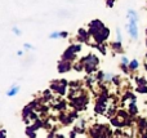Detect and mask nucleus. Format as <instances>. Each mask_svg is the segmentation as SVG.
Listing matches in <instances>:
<instances>
[{"label": "nucleus", "instance_id": "f257e3e1", "mask_svg": "<svg viewBox=\"0 0 147 138\" xmlns=\"http://www.w3.org/2000/svg\"><path fill=\"white\" fill-rule=\"evenodd\" d=\"M89 30H90V35L94 38L97 43H103L110 35V31L101 21H92L89 25Z\"/></svg>", "mask_w": 147, "mask_h": 138}, {"label": "nucleus", "instance_id": "f03ea898", "mask_svg": "<svg viewBox=\"0 0 147 138\" xmlns=\"http://www.w3.org/2000/svg\"><path fill=\"white\" fill-rule=\"evenodd\" d=\"M128 32L129 35L132 36L133 39H138V15H137V12L133 9H129L128 10Z\"/></svg>", "mask_w": 147, "mask_h": 138}, {"label": "nucleus", "instance_id": "7ed1b4c3", "mask_svg": "<svg viewBox=\"0 0 147 138\" xmlns=\"http://www.w3.org/2000/svg\"><path fill=\"white\" fill-rule=\"evenodd\" d=\"M83 62H84V67H85V70L88 72H92L97 67V65H98V59H97V57L93 56V54L85 57Z\"/></svg>", "mask_w": 147, "mask_h": 138}, {"label": "nucleus", "instance_id": "20e7f679", "mask_svg": "<svg viewBox=\"0 0 147 138\" xmlns=\"http://www.w3.org/2000/svg\"><path fill=\"white\" fill-rule=\"evenodd\" d=\"M79 50H80V45H71L66 52H65L63 59H65V61H70V59H72L74 57H75V54L78 53Z\"/></svg>", "mask_w": 147, "mask_h": 138}, {"label": "nucleus", "instance_id": "39448f33", "mask_svg": "<svg viewBox=\"0 0 147 138\" xmlns=\"http://www.w3.org/2000/svg\"><path fill=\"white\" fill-rule=\"evenodd\" d=\"M70 69H71V65H70V62H66L65 59L62 62H59V66H58V71L59 72H66V71H69Z\"/></svg>", "mask_w": 147, "mask_h": 138}, {"label": "nucleus", "instance_id": "423d86ee", "mask_svg": "<svg viewBox=\"0 0 147 138\" xmlns=\"http://www.w3.org/2000/svg\"><path fill=\"white\" fill-rule=\"evenodd\" d=\"M18 92H20V87H18V85H12V87H10V89L8 90L7 94L9 96V97H14Z\"/></svg>", "mask_w": 147, "mask_h": 138}, {"label": "nucleus", "instance_id": "0eeeda50", "mask_svg": "<svg viewBox=\"0 0 147 138\" xmlns=\"http://www.w3.org/2000/svg\"><path fill=\"white\" fill-rule=\"evenodd\" d=\"M129 69L130 70H137L138 69V61H137V59H133V61H130Z\"/></svg>", "mask_w": 147, "mask_h": 138}, {"label": "nucleus", "instance_id": "6e6552de", "mask_svg": "<svg viewBox=\"0 0 147 138\" xmlns=\"http://www.w3.org/2000/svg\"><path fill=\"white\" fill-rule=\"evenodd\" d=\"M58 38H62V32H53V34H51V39H58Z\"/></svg>", "mask_w": 147, "mask_h": 138}, {"label": "nucleus", "instance_id": "1a4fd4ad", "mask_svg": "<svg viewBox=\"0 0 147 138\" xmlns=\"http://www.w3.org/2000/svg\"><path fill=\"white\" fill-rule=\"evenodd\" d=\"M121 62H123V65H125V66H127V65L129 66V63H130L129 59H128L127 57H121Z\"/></svg>", "mask_w": 147, "mask_h": 138}, {"label": "nucleus", "instance_id": "9d476101", "mask_svg": "<svg viewBox=\"0 0 147 138\" xmlns=\"http://www.w3.org/2000/svg\"><path fill=\"white\" fill-rule=\"evenodd\" d=\"M114 1H115V0H107V7L111 8L112 5H114Z\"/></svg>", "mask_w": 147, "mask_h": 138}, {"label": "nucleus", "instance_id": "9b49d317", "mask_svg": "<svg viewBox=\"0 0 147 138\" xmlns=\"http://www.w3.org/2000/svg\"><path fill=\"white\" fill-rule=\"evenodd\" d=\"M13 32H14V34H16V35H20V34H21V31H20V30H18V28H17V27H13Z\"/></svg>", "mask_w": 147, "mask_h": 138}, {"label": "nucleus", "instance_id": "f8f14e48", "mask_svg": "<svg viewBox=\"0 0 147 138\" xmlns=\"http://www.w3.org/2000/svg\"><path fill=\"white\" fill-rule=\"evenodd\" d=\"M25 48H26V49H31V48H32V46H31L30 44H25Z\"/></svg>", "mask_w": 147, "mask_h": 138}]
</instances>
